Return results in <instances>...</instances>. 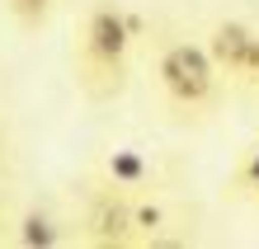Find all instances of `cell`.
I'll list each match as a JSON object with an SVG mask.
<instances>
[{
	"mask_svg": "<svg viewBox=\"0 0 259 249\" xmlns=\"http://www.w3.org/2000/svg\"><path fill=\"white\" fill-rule=\"evenodd\" d=\"M137 38H142V19L132 10L113 5V0H99L85 14V24H80V80L95 99H109L123 89L127 57L137 47Z\"/></svg>",
	"mask_w": 259,
	"mask_h": 249,
	"instance_id": "1",
	"label": "cell"
},
{
	"mask_svg": "<svg viewBox=\"0 0 259 249\" xmlns=\"http://www.w3.org/2000/svg\"><path fill=\"white\" fill-rule=\"evenodd\" d=\"M156 80H160V89L179 108H212V99H217V89H222V75H217V66H212L207 47L203 42H189V38L160 47Z\"/></svg>",
	"mask_w": 259,
	"mask_h": 249,
	"instance_id": "2",
	"label": "cell"
},
{
	"mask_svg": "<svg viewBox=\"0 0 259 249\" xmlns=\"http://www.w3.org/2000/svg\"><path fill=\"white\" fill-rule=\"evenodd\" d=\"M207 57L217 75L236 85H259V28L245 24V19H217L207 33Z\"/></svg>",
	"mask_w": 259,
	"mask_h": 249,
	"instance_id": "3",
	"label": "cell"
},
{
	"mask_svg": "<svg viewBox=\"0 0 259 249\" xmlns=\"http://www.w3.org/2000/svg\"><path fill=\"white\" fill-rule=\"evenodd\" d=\"M85 240L90 244H137L132 240V216H127V197L123 193H99L85 212Z\"/></svg>",
	"mask_w": 259,
	"mask_h": 249,
	"instance_id": "4",
	"label": "cell"
},
{
	"mask_svg": "<svg viewBox=\"0 0 259 249\" xmlns=\"http://www.w3.org/2000/svg\"><path fill=\"white\" fill-rule=\"evenodd\" d=\"M104 179L123 193H146V183H156V165L137 146H113L104 155Z\"/></svg>",
	"mask_w": 259,
	"mask_h": 249,
	"instance_id": "5",
	"label": "cell"
},
{
	"mask_svg": "<svg viewBox=\"0 0 259 249\" xmlns=\"http://www.w3.org/2000/svg\"><path fill=\"white\" fill-rule=\"evenodd\" d=\"M14 240H19L24 249H52V244H62V226H57L42 207H28L19 221H14Z\"/></svg>",
	"mask_w": 259,
	"mask_h": 249,
	"instance_id": "6",
	"label": "cell"
},
{
	"mask_svg": "<svg viewBox=\"0 0 259 249\" xmlns=\"http://www.w3.org/2000/svg\"><path fill=\"white\" fill-rule=\"evenodd\" d=\"M127 216H132V240H156L170 226V212L156 197H127Z\"/></svg>",
	"mask_w": 259,
	"mask_h": 249,
	"instance_id": "7",
	"label": "cell"
},
{
	"mask_svg": "<svg viewBox=\"0 0 259 249\" xmlns=\"http://www.w3.org/2000/svg\"><path fill=\"white\" fill-rule=\"evenodd\" d=\"M5 10L14 14V24H24V28H42V24L52 19L57 0H5Z\"/></svg>",
	"mask_w": 259,
	"mask_h": 249,
	"instance_id": "8",
	"label": "cell"
},
{
	"mask_svg": "<svg viewBox=\"0 0 259 249\" xmlns=\"http://www.w3.org/2000/svg\"><path fill=\"white\" fill-rule=\"evenodd\" d=\"M254 179H259V146H254V151L245 155V160H240V169H236V188L245 193V188H250Z\"/></svg>",
	"mask_w": 259,
	"mask_h": 249,
	"instance_id": "9",
	"label": "cell"
},
{
	"mask_svg": "<svg viewBox=\"0 0 259 249\" xmlns=\"http://www.w3.org/2000/svg\"><path fill=\"white\" fill-rule=\"evenodd\" d=\"M245 193H250V197H254V202H259V179H254V183H250V188H245Z\"/></svg>",
	"mask_w": 259,
	"mask_h": 249,
	"instance_id": "10",
	"label": "cell"
}]
</instances>
